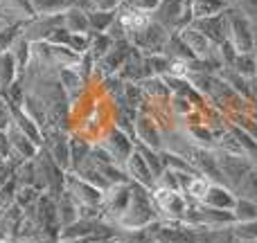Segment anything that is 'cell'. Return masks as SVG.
Segmentation results:
<instances>
[{"label": "cell", "instance_id": "cell-1", "mask_svg": "<svg viewBox=\"0 0 257 243\" xmlns=\"http://www.w3.org/2000/svg\"><path fill=\"white\" fill-rule=\"evenodd\" d=\"M151 21H156L165 30L187 27L192 23V9L187 0H160L158 7L151 12Z\"/></svg>", "mask_w": 257, "mask_h": 243}, {"label": "cell", "instance_id": "cell-2", "mask_svg": "<svg viewBox=\"0 0 257 243\" xmlns=\"http://www.w3.org/2000/svg\"><path fill=\"white\" fill-rule=\"evenodd\" d=\"M226 16H228V23H230V43L235 45L237 52L248 54L255 48L253 21L237 7H228Z\"/></svg>", "mask_w": 257, "mask_h": 243}, {"label": "cell", "instance_id": "cell-3", "mask_svg": "<svg viewBox=\"0 0 257 243\" xmlns=\"http://www.w3.org/2000/svg\"><path fill=\"white\" fill-rule=\"evenodd\" d=\"M192 25L196 27L199 32H203L212 43H226L230 39V23H228L226 12L217 14V16H210V18H194Z\"/></svg>", "mask_w": 257, "mask_h": 243}, {"label": "cell", "instance_id": "cell-4", "mask_svg": "<svg viewBox=\"0 0 257 243\" xmlns=\"http://www.w3.org/2000/svg\"><path fill=\"white\" fill-rule=\"evenodd\" d=\"M181 39H183V43H185L187 48L192 50V54H194V57H201V59H210V57H212L214 43L203 34V32L196 30L192 23L187 27H183Z\"/></svg>", "mask_w": 257, "mask_h": 243}, {"label": "cell", "instance_id": "cell-5", "mask_svg": "<svg viewBox=\"0 0 257 243\" xmlns=\"http://www.w3.org/2000/svg\"><path fill=\"white\" fill-rule=\"evenodd\" d=\"M128 212V221L126 225H142L151 218V207H149V200H147V194L142 189H136L131 194V205L126 207Z\"/></svg>", "mask_w": 257, "mask_h": 243}, {"label": "cell", "instance_id": "cell-6", "mask_svg": "<svg viewBox=\"0 0 257 243\" xmlns=\"http://www.w3.org/2000/svg\"><path fill=\"white\" fill-rule=\"evenodd\" d=\"M217 164H219V171H221L230 182H235V185H239V182L244 180L246 173L250 171L248 162L241 158H235V155H221V158H217Z\"/></svg>", "mask_w": 257, "mask_h": 243}, {"label": "cell", "instance_id": "cell-7", "mask_svg": "<svg viewBox=\"0 0 257 243\" xmlns=\"http://www.w3.org/2000/svg\"><path fill=\"white\" fill-rule=\"evenodd\" d=\"M63 27L70 34H88L90 30V21H88V12L79 7H70L63 12Z\"/></svg>", "mask_w": 257, "mask_h": 243}, {"label": "cell", "instance_id": "cell-8", "mask_svg": "<svg viewBox=\"0 0 257 243\" xmlns=\"http://www.w3.org/2000/svg\"><path fill=\"white\" fill-rule=\"evenodd\" d=\"M230 7V3L226 0H192L190 9H192V21L194 18H210L217 16V14H223Z\"/></svg>", "mask_w": 257, "mask_h": 243}, {"label": "cell", "instance_id": "cell-9", "mask_svg": "<svg viewBox=\"0 0 257 243\" xmlns=\"http://www.w3.org/2000/svg\"><path fill=\"white\" fill-rule=\"evenodd\" d=\"M156 200H158V205L165 209V212H172V214H176V216H181V214L185 212V200H183L174 189H169V187L158 189Z\"/></svg>", "mask_w": 257, "mask_h": 243}, {"label": "cell", "instance_id": "cell-10", "mask_svg": "<svg viewBox=\"0 0 257 243\" xmlns=\"http://www.w3.org/2000/svg\"><path fill=\"white\" fill-rule=\"evenodd\" d=\"M128 169H131L133 178H136V180H140L145 187L154 185V171H151V167L147 164V160L142 158L140 153H133L131 155V160H128Z\"/></svg>", "mask_w": 257, "mask_h": 243}, {"label": "cell", "instance_id": "cell-11", "mask_svg": "<svg viewBox=\"0 0 257 243\" xmlns=\"http://www.w3.org/2000/svg\"><path fill=\"white\" fill-rule=\"evenodd\" d=\"M34 16H52L66 12V0H27Z\"/></svg>", "mask_w": 257, "mask_h": 243}, {"label": "cell", "instance_id": "cell-12", "mask_svg": "<svg viewBox=\"0 0 257 243\" xmlns=\"http://www.w3.org/2000/svg\"><path fill=\"white\" fill-rule=\"evenodd\" d=\"M205 203H208L210 207H214V209H228V207L235 209L237 200L232 198L226 189H221V187H210L208 196H205Z\"/></svg>", "mask_w": 257, "mask_h": 243}, {"label": "cell", "instance_id": "cell-13", "mask_svg": "<svg viewBox=\"0 0 257 243\" xmlns=\"http://www.w3.org/2000/svg\"><path fill=\"white\" fill-rule=\"evenodd\" d=\"M136 131L138 135H140L142 142H147L149 146H160V135L158 131H156V124L151 120H147V117H140V120H136Z\"/></svg>", "mask_w": 257, "mask_h": 243}, {"label": "cell", "instance_id": "cell-14", "mask_svg": "<svg viewBox=\"0 0 257 243\" xmlns=\"http://www.w3.org/2000/svg\"><path fill=\"white\" fill-rule=\"evenodd\" d=\"M9 142H12V149H16L18 153L25 155V158L34 155V146H32L30 137H27L25 133L21 131V128H16V126L9 128Z\"/></svg>", "mask_w": 257, "mask_h": 243}, {"label": "cell", "instance_id": "cell-15", "mask_svg": "<svg viewBox=\"0 0 257 243\" xmlns=\"http://www.w3.org/2000/svg\"><path fill=\"white\" fill-rule=\"evenodd\" d=\"M88 21H90V30L106 32V27L115 23V12H102V9H93V12H88Z\"/></svg>", "mask_w": 257, "mask_h": 243}, {"label": "cell", "instance_id": "cell-16", "mask_svg": "<svg viewBox=\"0 0 257 243\" xmlns=\"http://www.w3.org/2000/svg\"><path fill=\"white\" fill-rule=\"evenodd\" d=\"M235 218L241 223L246 221H255L257 218V203H253V200H246V198H239L235 203Z\"/></svg>", "mask_w": 257, "mask_h": 243}, {"label": "cell", "instance_id": "cell-17", "mask_svg": "<svg viewBox=\"0 0 257 243\" xmlns=\"http://www.w3.org/2000/svg\"><path fill=\"white\" fill-rule=\"evenodd\" d=\"M14 68H16V59L12 52H3L0 54V86H9L14 79Z\"/></svg>", "mask_w": 257, "mask_h": 243}, {"label": "cell", "instance_id": "cell-18", "mask_svg": "<svg viewBox=\"0 0 257 243\" xmlns=\"http://www.w3.org/2000/svg\"><path fill=\"white\" fill-rule=\"evenodd\" d=\"M237 187H239L241 196H244L246 200L257 203V169H250V171L244 176V180H241Z\"/></svg>", "mask_w": 257, "mask_h": 243}, {"label": "cell", "instance_id": "cell-19", "mask_svg": "<svg viewBox=\"0 0 257 243\" xmlns=\"http://www.w3.org/2000/svg\"><path fill=\"white\" fill-rule=\"evenodd\" d=\"M72 191H77V196H79L84 203H88V205H97L99 198H102V196L97 194V189H95V187H90L88 182L75 180V182H72Z\"/></svg>", "mask_w": 257, "mask_h": 243}, {"label": "cell", "instance_id": "cell-20", "mask_svg": "<svg viewBox=\"0 0 257 243\" xmlns=\"http://www.w3.org/2000/svg\"><path fill=\"white\" fill-rule=\"evenodd\" d=\"M14 115H16V124H18V128H21V131L25 133V135L30 137L32 142H41V140H39V131H36L34 124H32L34 120H32L30 115H23V113H18L16 108H14Z\"/></svg>", "mask_w": 257, "mask_h": 243}, {"label": "cell", "instance_id": "cell-21", "mask_svg": "<svg viewBox=\"0 0 257 243\" xmlns=\"http://www.w3.org/2000/svg\"><path fill=\"white\" fill-rule=\"evenodd\" d=\"M111 146H113V153H115L117 160H126V155L131 153V144H128V140L122 133H113L111 135Z\"/></svg>", "mask_w": 257, "mask_h": 243}, {"label": "cell", "instance_id": "cell-22", "mask_svg": "<svg viewBox=\"0 0 257 243\" xmlns=\"http://www.w3.org/2000/svg\"><path fill=\"white\" fill-rule=\"evenodd\" d=\"M54 142V146H52V158L57 160L61 167H66L68 162H70V149H68V144H66V140L63 137H57V140H52Z\"/></svg>", "mask_w": 257, "mask_h": 243}, {"label": "cell", "instance_id": "cell-23", "mask_svg": "<svg viewBox=\"0 0 257 243\" xmlns=\"http://www.w3.org/2000/svg\"><path fill=\"white\" fill-rule=\"evenodd\" d=\"M235 236L241 241H248V239H257V218L255 221H246V223H239L235 227Z\"/></svg>", "mask_w": 257, "mask_h": 243}, {"label": "cell", "instance_id": "cell-24", "mask_svg": "<svg viewBox=\"0 0 257 243\" xmlns=\"http://www.w3.org/2000/svg\"><path fill=\"white\" fill-rule=\"evenodd\" d=\"M187 191H190L194 198H205L210 191V182L205 178H192L190 185H187Z\"/></svg>", "mask_w": 257, "mask_h": 243}, {"label": "cell", "instance_id": "cell-25", "mask_svg": "<svg viewBox=\"0 0 257 243\" xmlns=\"http://www.w3.org/2000/svg\"><path fill=\"white\" fill-rule=\"evenodd\" d=\"M160 0H126V5H131L133 9H140V12L151 14L156 7H158Z\"/></svg>", "mask_w": 257, "mask_h": 243}, {"label": "cell", "instance_id": "cell-26", "mask_svg": "<svg viewBox=\"0 0 257 243\" xmlns=\"http://www.w3.org/2000/svg\"><path fill=\"white\" fill-rule=\"evenodd\" d=\"M235 133H237V137H239V144L244 146V149L248 151V153H250V155H253V158L257 160V144L253 142V137L244 135V133H241V131H235Z\"/></svg>", "mask_w": 257, "mask_h": 243}, {"label": "cell", "instance_id": "cell-27", "mask_svg": "<svg viewBox=\"0 0 257 243\" xmlns=\"http://www.w3.org/2000/svg\"><path fill=\"white\" fill-rule=\"evenodd\" d=\"M61 77H63V84H66V88L70 90V93H77V90H79V77H77L75 72L66 70Z\"/></svg>", "mask_w": 257, "mask_h": 243}, {"label": "cell", "instance_id": "cell-28", "mask_svg": "<svg viewBox=\"0 0 257 243\" xmlns=\"http://www.w3.org/2000/svg\"><path fill=\"white\" fill-rule=\"evenodd\" d=\"M93 5V9H102V12H115V7L120 5V0H88Z\"/></svg>", "mask_w": 257, "mask_h": 243}, {"label": "cell", "instance_id": "cell-29", "mask_svg": "<svg viewBox=\"0 0 257 243\" xmlns=\"http://www.w3.org/2000/svg\"><path fill=\"white\" fill-rule=\"evenodd\" d=\"M235 66L239 68L241 72H253L255 61H253L250 57H246V54H241V57H237V59H235Z\"/></svg>", "mask_w": 257, "mask_h": 243}, {"label": "cell", "instance_id": "cell-30", "mask_svg": "<svg viewBox=\"0 0 257 243\" xmlns=\"http://www.w3.org/2000/svg\"><path fill=\"white\" fill-rule=\"evenodd\" d=\"M9 128V106L0 99V131H7Z\"/></svg>", "mask_w": 257, "mask_h": 243}, {"label": "cell", "instance_id": "cell-31", "mask_svg": "<svg viewBox=\"0 0 257 243\" xmlns=\"http://www.w3.org/2000/svg\"><path fill=\"white\" fill-rule=\"evenodd\" d=\"M241 124H244V126H246V128H250V133H253V135H257V126H255V124H253V122H250V120H244V122H241Z\"/></svg>", "mask_w": 257, "mask_h": 243}, {"label": "cell", "instance_id": "cell-32", "mask_svg": "<svg viewBox=\"0 0 257 243\" xmlns=\"http://www.w3.org/2000/svg\"><path fill=\"white\" fill-rule=\"evenodd\" d=\"M7 25H9V23H7V21H5V18H3V16H0V32H3V30H5V27H7Z\"/></svg>", "mask_w": 257, "mask_h": 243}, {"label": "cell", "instance_id": "cell-33", "mask_svg": "<svg viewBox=\"0 0 257 243\" xmlns=\"http://www.w3.org/2000/svg\"><path fill=\"white\" fill-rule=\"evenodd\" d=\"M239 243H257V239H248V241H239Z\"/></svg>", "mask_w": 257, "mask_h": 243}, {"label": "cell", "instance_id": "cell-34", "mask_svg": "<svg viewBox=\"0 0 257 243\" xmlns=\"http://www.w3.org/2000/svg\"><path fill=\"white\" fill-rule=\"evenodd\" d=\"M0 243H12V241H7V239H0Z\"/></svg>", "mask_w": 257, "mask_h": 243}, {"label": "cell", "instance_id": "cell-35", "mask_svg": "<svg viewBox=\"0 0 257 243\" xmlns=\"http://www.w3.org/2000/svg\"><path fill=\"white\" fill-rule=\"evenodd\" d=\"M226 3H230V0H226Z\"/></svg>", "mask_w": 257, "mask_h": 243}]
</instances>
